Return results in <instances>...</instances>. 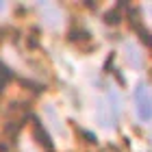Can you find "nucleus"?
<instances>
[{"label": "nucleus", "mask_w": 152, "mask_h": 152, "mask_svg": "<svg viewBox=\"0 0 152 152\" xmlns=\"http://www.w3.org/2000/svg\"><path fill=\"white\" fill-rule=\"evenodd\" d=\"M122 22V15H120V11H109L107 15H104V24H109V26H115V24H120Z\"/></svg>", "instance_id": "obj_3"}, {"label": "nucleus", "mask_w": 152, "mask_h": 152, "mask_svg": "<svg viewBox=\"0 0 152 152\" xmlns=\"http://www.w3.org/2000/svg\"><path fill=\"white\" fill-rule=\"evenodd\" d=\"M135 102H137V115L141 120H152V91L146 85H139L135 89Z\"/></svg>", "instance_id": "obj_1"}, {"label": "nucleus", "mask_w": 152, "mask_h": 152, "mask_svg": "<svg viewBox=\"0 0 152 152\" xmlns=\"http://www.w3.org/2000/svg\"><path fill=\"white\" fill-rule=\"evenodd\" d=\"M33 135H35V137H37V141L46 148V152H54V143H52L50 135H48V130L44 128V124H41L39 120L33 122Z\"/></svg>", "instance_id": "obj_2"}]
</instances>
